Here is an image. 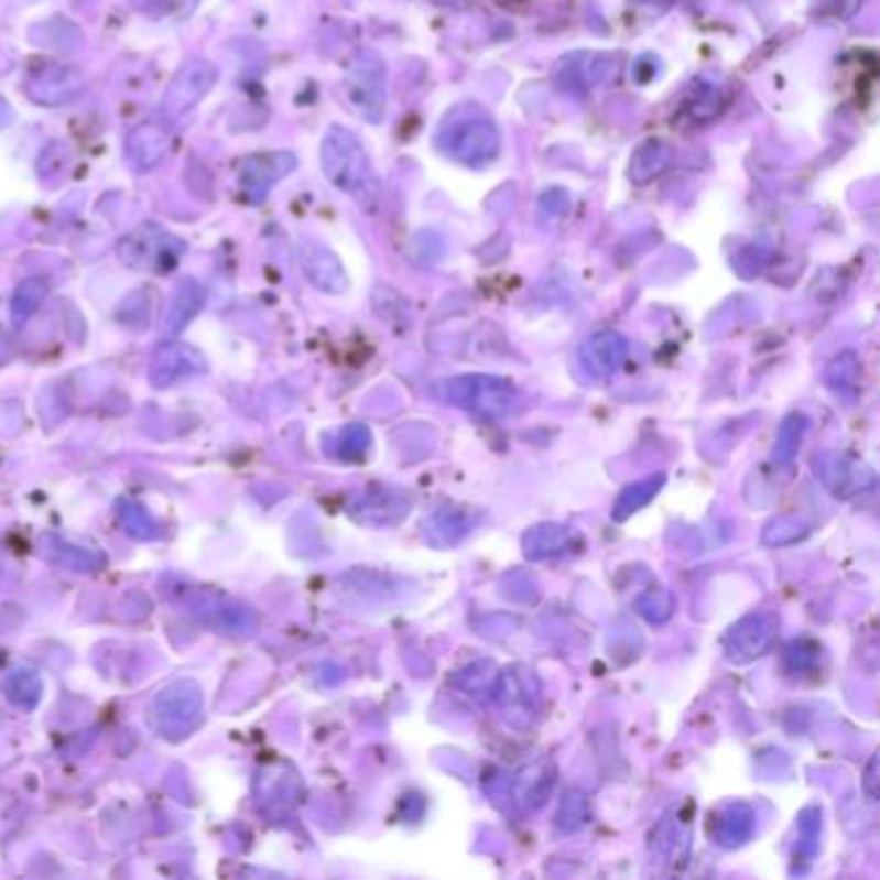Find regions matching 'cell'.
Masks as SVG:
<instances>
[{"mask_svg":"<svg viewBox=\"0 0 880 880\" xmlns=\"http://www.w3.org/2000/svg\"><path fill=\"white\" fill-rule=\"evenodd\" d=\"M323 173L338 192L357 199L367 213H372L380 202V182L370 155L355 132L346 127H330L321 145Z\"/></svg>","mask_w":880,"mask_h":880,"instance_id":"1","label":"cell"},{"mask_svg":"<svg viewBox=\"0 0 880 880\" xmlns=\"http://www.w3.org/2000/svg\"><path fill=\"white\" fill-rule=\"evenodd\" d=\"M439 148L453 157V161L480 169L488 161H493L499 153L501 138L496 124L484 111L476 107L455 109L439 130Z\"/></svg>","mask_w":880,"mask_h":880,"instance_id":"2","label":"cell"},{"mask_svg":"<svg viewBox=\"0 0 880 880\" xmlns=\"http://www.w3.org/2000/svg\"><path fill=\"white\" fill-rule=\"evenodd\" d=\"M346 96L359 117L382 122L388 104V70L378 52L362 50L346 73Z\"/></svg>","mask_w":880,"mask_h":880,"instance_id":"3","label":"cell"},{"mask_svg":"<svg viewBox=\"0 0 880 880\" xmlns=\"http://www.w3.org/2000/svg\"><path fill=\"white\" fill-rule=\"evenodd\" d=\"M217 78H220V70H217L213 59H186L171 78L169 88H165L161 99L163 115L169 119H176L186 115V111H192L217 86Z\"/></svg>","mask_w":880,"mask_h":880,"instance_id":"4","label":"cell"},{"mask_svg":"<svg viewBox=\"0 0 880 880\" xmlns=\"http://www.w3.org/2000/svg\"><path fill=\"white\" fill-rule=\"evenodd\" d=\"M442 390H445V401L460 405V409L486 413V416L507 413L514 403V390L509 382L486 378V374H465V378L442 382Z\"/></svg>","mask_w":880,"mask_h":880,"instance_id":"5","label":"cell"},{"mask_svg":"<svg viewBox=\"0 0 880 880\" xmlns=\"http://www.w3.org/2000/svg\"><path fill=\"white\" fill-rule=\"evenodd\" d=\"M202 692L194 682H176L163 689L153 703V720L165 736L182 739L199 724Z\"/></svg>","mask_w":880,"mask_h":880,"instance_id":"6","label":"cell"},{"mask_svg":"<svg viewBox=\"0 0 880 880\" xmlns=\"http://www.w3.org/2000/svg\"><path fill=\"white\" fill-rule=\"evenodd\" d=\"M184 248L182 240L157 225H142L119 243V259L132 269H171Z\"/></svg>","mask_w":880,"mask_h":880,"instance_id":"7","label":"cell"},{"mask_svg":"<svg viewBox=\"0 0 880 880\" xmlns=\"http://www.w3.org/2000/svg\"><path fill=\"white\" fill-rule=\"evenodd\" d=\"M86 88V75L75 65H44L26 80V96L40 107H65Z\"/></svg>","mask_w":880,"mask_h":880,"instance_id":"8","label":"cell"},{"mask_svg":"<svg viewBox=\"0 0 880 880\" xmlns=\"http://www.w3.org/2000/svg\"><path fill=\"white\" fill-rule=\"evenodd\" d=\"M778 635V618L770 612L749 615L728 630L724 641V653L731 664H749L770 649Z\"/></svg>","mask_w":880,"mask_h":880,"instance_id":"9","label":"cell"},{"mask_svg":"<svg viewBox=\"0 0 880 880\" xmlns=\"http://www.w3.org/2000/svg\"><path fill=\"white\" fill-rule=\"evenodd\" d=\"M297 263L300 269H303V274L307 276V282H311L313 287H318L321 292L341 295V292L349 287V276H346L341 259H338L326 243H321V240L313 238L300 240Z\"/></svg>","mask_w":880,"mask_h":880,"instance_id":"10","label":"cell"},{"mask_svg":"<svg viewBox=\"0 0 880 880\" xmlns=\"http://www.w3.org/2000/svg\"><path fill=\"white\" fill-rule=\"evenodd\" d=\"M297 157L287 150H274V153H256L240 163V189L246 199L263 202L269 189L284 176L295 171Z\"/></svg>","mask_w":880,"mask_h":880,"instance_id":"11","label":"cell"},{"mask_svg":"<svg viewBox=\"0 0 880 880\" xmlns=\"http://www.w3.org/2000/svg\"><path fill=\"white\" fill-rule=\"evenodd\" d=\"M205 370H207V359L202 357L199 349H194L189 344L171 341L163 344L153 355V359H150L148 374L155 388H171L186 378L202 374Z\"/></svg>","mask_w":880,"mask_h":880,"instance_id":"12","label":"cell"},{"mask_svg":"<svg viewBox=\"0 0 880 880\" xmlns=\"http://www.w3.org/2000/svg\"><path fill=\"white\" fill-rule=\"evenodd\" d=\"M628 357V341L615 330H601V334L591 336L589 341L578 351V362L594 380H605L609 374H615L626 362Z\"/></svg>","mask_w":880,"mask_h":880,"instance_id":"13","label":"cell"},{"mask_svg":"<svg viewBox=\"0 0 880 880\" xmlns=\"http://www.w3.org/2000/svg\"><path fill=\"white\" fill-rule=\"evenodd\" d=\"M171 148V130L165 124L145 122L127 134L124 155L138 171H153L163 163Z\"/></svg>","mask_w":880,"mask_h":880,"instance_id":"14","label":"cell"},{"mask_svg":"<svg viewBox=\"0 0 880 880\" xmlns=\"http://www.w3.org/2000/svg\"><path fill=\"white\" fill-rule=\"evenodd\" d=\"M816 476L822 478V484L829 488L834 496H852L855 491H865V486H870L872 480L862 476H872L870 470H865L862 465H852L847 457L839 455H822L816 457Z\"/></svg>","mask_w":880,"mask_h":880,"instance_id":"15","label":"cell"},{"mask_svg":"<svg viewBox=\"0 0 880 880\" xmlns=\"http://www.w3.org/2000/svg\"><path fill=\"white\" fill-rule=\"evenodd\" d=\"M202 305H205V287H202L197 280H192V276H186V280L176 284V290H173L171 295V303L165 307L163 334L165 336L182 334V330L189 326V321H194V315L202 311Z\"/></svg>","mask_w":880,"mask_h":880,"instance_id":"16","label":"cell"},{"mask_svg":"<svg viewBox=\"0 0 880 880\" xmlns=\"http://www.w3.org/2000/svg\"><path fill=\"white\" fill-rule=\"evenodd\" d=\"M197 618H202L207 626L230 630V633H248V628H253L251 615L246 609H240L228 599L207 597L197 605Z\"/></svg>","mask_w":880,"mask_h":880,"instance_id":"17","label":"cell"},{"mask_svg":"<svg viewBox=\"0 0 880 880\" xmlns=\"http://www.w3.org/2000/svg\"><path fill=\"white\" fill-rule=\"evenodd\" d=\"M669 161H672V150H669L666 142L661 140L643 142V145L633 153V157H630V182L638 186L653 182V178L666 171Z\"/></svg>","mask_w":880,"mask_h":880,"instance_id":"18","label":"cell"},{"mask_svg":"<svg viewBox=\"0 0 880 880\" xmlns=\"http://www.w3.org/2000/svg\"><path fill=\"white\" fill-rule=\"evenodd\" d=\"M553 782H555V778H553L551 762H540L535 767H530V770L517 774V780H514L517 798L522 801L526 808L543 806L547 793L553 790Z\"/></svg>","mask_w":880,"mask_h":880,"instance_id":"19","label":"cell"},{"mask_svg":"<svg viewBox=\"0 0 880 880\" xmlns=\"http://www.w3.org/2000/svg\"><path fill=\"white\" fill-rule=\"evenodd\" d=\"M47 297V282L40 280V276H32V280H24L19 284L17 295L11 300V318L17 326L26 323L32 315L40 311V305Z\"/></svg>","mask_w":880,"mask_h":880,"instance_id":"20","label":"cell"},{"mask_svg":"<svg viewBox=\"0 0 880 880\" xmlns=\"http://www.w3.org/2000/svg\"><path fill=\"white\" fill-rule=\"evenodd\" d=\"M6 692H9L11 703L21 705V708H34L36 699L42 695V680L29 669H19V672H11L3 682Z\"/></svg>","mask_w":880,"mask_h":880,"instance_id":"21","label":"cell"},{"mask_svg":"<svg viewBox=\"0 0 880 880\" xmlns=\"http://www.w3.org/2000/svg\"><path fill=\"white\" fill-rule=\"evenodd\" d=\"M568 543V532H563L561 526H535L530 535L524 537V551L530 558H545L555 551H563Z\"/></svg>","mask_w":880,"mask_h":880,"instance_id":"22","label":"cell"},{"mask_svg":"<svg viewBox=\"0 0 880 880\" xmlns=\"http://www.w3.org/2000/svg\"><path fill=\"white\" fill-rule=\"evenodd\" d=\"M806 434V419L801 413H790V416L782 421L780 432H778V445H774V457L780 463H790L793 455L798 453V445Z\"/></svg>","mask_w":880,"mask_h":880,"instance_id":"23","label":"cell"},{"mask_svg":"<svg viewBox=\"0 0 880 880\" xmlns=\"http://www.w3.org/2000/svg\"><path fill=\"white\" fill-rule=\"evenodd\" d=\"M42 47H55V50H63V52H75L80 50L83 44V34L80 29L73 24V21H47V24H42Z\"/></svg>","mask_w":880,"mask_h":880,"instance_id":"24","label":"cell"},{"mask_svg":"<svg viewBox=\"0 0 880 880\" xmlns=\"http://www.w3.org/2000/svg\"><path fill=\"white\" fill-rule=\"evenodd\" d=\"M739 808L741 806H734L726 816L718 818V845L736 847L747 839L751 829V814L743 808V816H739Z\"/></svg>","mask_w":880,"mask_h":880,"instance_id":"25","label":"cell"},{"mask_svg":"<svg viewBox=\"0 0 880 880\" xmlns=\"http://www.w3.org/2000/svg\"><path fill=\"white\" fill-rule=\"evenodd\" d=\"M724 111V96L716 86H697L689 99V117L695 122H710Z\"/></svg>","mask_w":880,"mask_h":880,"instance_id":"26","label":"cell"},{"mask_svg":"<svg viewBox=\"0 0 880 880\" xmlns=\"http://www.w3.org/2000/svg\"><path fill=\"white\" fill-rule=\"evenodd\" d=\"M555 822H558L561 832L582 829V826L589 822V801H586V795L578 793V790L568 793L561 803L558 818H555Z\"/></svg>","mask_w":880,"mask_h":880,"instance_id":"27","label":"cell"},{"mask_svg":"<svg viewBox=\"0 0 880 880\" xmlns=\"http://www.w3.org/2000/svg\"><path fill=\"white\" fill-rule=\"evenodd\" d=\"M664 484V478H649L643 480V484H635V486H628L622 496L618 499V511H615V517L618 519H626L628 514H633L643 507V503H649L651 496H656L659 486Z\"/></svg>","mask_w":880,"mask_h":880,"instance_id":"28","label":"cell"},{"mask_svg":"<svg viewBox=\"0 0 880 880\" xmlns=\"http://www.w3.org/2000/svg\"><path fill=\"white\" fill-rule=\"evenodd\" d=\"M117 318L124 323V326L142 328L150 321V295L145 290L132 292L122 300V305L117 307Z\"/></svg>","mask_w":880,"mask_h":880,"instance_id":"29","label":"cell"},{"mask_svg":"<svg viewBox=\"0 0 880 880\" xmlns=\"http://www.w3.org/2000/svg\"><path fill=\"white\" fill-rule=\"evenodd\" d=\"M857 374H860V365H857V359L852 351H847V355H841L839 359H834L829 372H826V380L832 382V388L837 390H845V388H855L857 385Z\"/></svg>","mask_w":880,"mask_h":880,"instance_id":"30","label":"cell"},{"mask_svg":"<svg viewBox=\"0 0 880 880\" xmlns=\"http://www.w3.org/2000/svg\"><path fill=\"white\" fill-rule=\"evenodd\" d=\"M67 163H70L67 145H50L40 157V176L44 182H55L57 176H63L67 171Z\"/></svg>","mask_w":880,"mask_h":880,"instance_id":"31","label":"cell"},{"mask_svg":"<svg viewBox=\"0 0 880 880\" xmlns=\"http://www.w3.org/2000/svg\"><path fill=\"white\" fill-rule=\"evenodd\" d=\"M122 519H124L127 530H130L134 537H140V540L155 537V524L150 522L148 511H142L140 507H132V503H127V507L122 509Z\"/></svg>","mask_w":880,"mask_h":880,"instance_id":"32","label":"cell"},{"mask_svg":"<svg viewBox=\"0 0 880 880\" xmlns=\"http://www.w3.org/2000/svg\"><path fill=\"white\" fill-rule=\"evenodd\" d=\"M862 790H865V795H868L870 803L878 801V795H880V787H878V754H872L868 767H865Z\"/></svg>","mask_w":880,"mask_h":880,"instance_id":"33","label":"cell"},{"mask_svg":"<svg viewBox=\"0 0 880 880\" xmlns=\"http://www.w3.org/2000/svg\"><path fill=\"white\" fill-rule=\"evenodd\" d=\"M163 3L169 6V9H176V11H182V13H192L194 9H197L199 0H163Z\"/></svg>","mask_w":880,"mask_h":880,"instance_id":"34","label":"cell"},{"mask_svg":"<svg viewBox=\"0 0 880 880\" xmlns=\"http://www.w3.org/2000/svg\"><path fill=\"white\" fill-rule=\"evenodd\" d=\"M661 3H664V6H666V3H669V0H661Z\"/></svg>","mask_w":880,"mask_h":880,"instance_id":"35","label":"cell"}]
</instances>
